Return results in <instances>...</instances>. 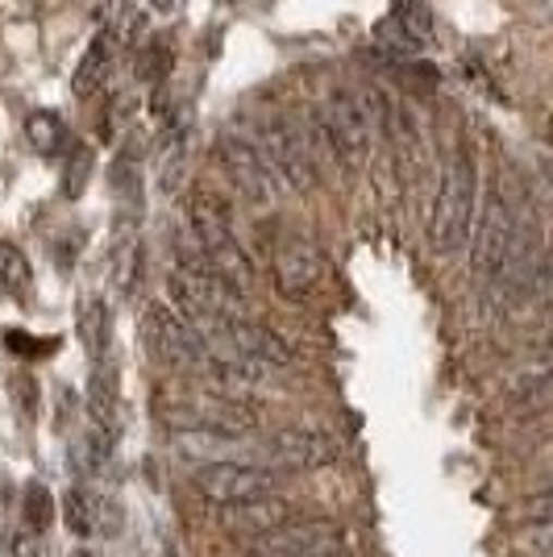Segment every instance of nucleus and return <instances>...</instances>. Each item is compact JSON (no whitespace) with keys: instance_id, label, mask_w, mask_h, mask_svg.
<instances>
[{"instance_id":"nucleus-1","label":"nucleus","mask_w":553,"mask_h":557,"mask_svg":"<svg viewBox=\"0 0 553 557\" xmlns=\"http://www.w3.org/2000/svg\"><path fill=\"white\" fill-rule=\"evenodd\" d=\"M475 225H470V271L475 283L487 292H507V296H525L532 283V246L529 233L520 225V216L512 209L500 187H491L483 209H475Z\"/></svg>"},{"instance_id":"nucleus-2","label":"nucleus","mask_w":553,"mask_h":557,"mask_svg":"<svg viewBox=\"0 0 553 557\" xmlns=\"http://www.w3.org/2000/svg\"><path fill=\"white\" fill-rule=\"evenodd\" d=\"M383 92L367 84H337L321 100V116L312 121L324 150L342 166H358L367 159L370 141L383 129Z\"/></svg>"},{"instance_id":"nucleus-3","label":"nucleus","mask_w":553,"mask_h":557,"mask_svg":"<svg viewBox=\"0 0 553 557\" xmlns=\"http://www.w3.org/2000/svg\"><path fill=\"white\" fill-rule=\"evenodd\" d=\"M475 209H479V171H475V159L466 150H458L445 163L441 187L433 196V212H429V246H433V255L450 258L466 250Z\"/></svg>"},{"instance_id":"nucleus-4","label":"nucleus","mask_w":553,"mask_h":557,"mask_svg":"<svg viewBox=\"0 0 553 557\" xmlns=\"http://www.w3.org/2000/svg\"><path fill=\"white\" fill-rule=\"evenodd\" d=\"M187 225H192V242L205 255L208 267L221 278H230L237 292H246L254 283V267L250 258H246V250H242V242H237V233H233V216L225 209V200H217L208 191L192 196Z\"/></svg>"},{"instance_id":"nucleus-5","label":"nucleus","mask_w":553,"mask_h":557,"mask_svg":"<svg viewBox=\"0 0 553 557\" xmlns=\"http://www.w3.org/2000/svg\"><path fill=\"white\" fill-rule=\"evenodd\" d=\"M258 150L267 166L275 171L279 187H292V191H312L317 187V150H312V134H304L296 121L287 116H271L262 129H258Z\"/></svg>"},{"instance_id":"nucleus-6","label":"nucleus","mask_w":553,"mask_h":557,"mask_svg":"<svg viewBox=\"0 0 553 557\" xmlns=\"http://www.w3.org/2000/svg\"><path fill=\"white\" fill-rule=\"evenodd\" d=\"M217 159L225 166V175H230V184L242 191V200L254 205V209H275L279 200V180L275 171L267 166L262 159V150H258V141L250 134H225V138L217 141Z\"/></svg>"},{"instance_id":"nucleus-7","label":"nucleus","mask_w":553,"mask_h":557,"mask_svg":"<svg viewBox=\"0 0 553 557\" xmlns=\"http://www.w3.org/2000/svg\"><path fill=\"white\" fill-rule=\"evenodd\" d=\"M279 474L271 466H250L237 458H212L196 470V491L208 504H237V499H254V495H271Z\"/></svg>"},{"instance_id":"nucleus-8","label":"nucleus","mask_w":553,"mask_h":557,"mask_svg":"<svg viewBox=\"0 0 553 557\" xmlns=\"http://www.w3.org/2000/svg\"><path fill=\"white\" fill-rule=\"evenodd\" d=\"M146 333H150V354L167 362V367H180V371H196L200 358H205L208 342L200 337V329L187 321L184 312L155 304L150 317H146Z\"/></svg>"},{"instance_id":"nucleus-9","label":"nucleus","mask_w":553,"mask_h":557,"mask_svg":"<svg viewBox=\"0 0 553 557\" xmlns=\"http://www.w3.org/2000/svg\"><path fill=\"white\" fill-rule=\"evenodd\" d=\"M342 549V529L329 520H283L271 533L254 536V554L262 557H317Z\"/></svg>"},{"instance_id":"nucleus-10","label":"nucleus","mask_w":553,"mask_h":557,"mask_svg":"<svg viewBox=\"0 0 553 557\" xmlns=\"http://www.w3.org/2000/svg\"><path fill=\"white\" fill-rule=\"evenodd\" d=\"M262 458L275 474H296V470H317L337 458V442L324 437L317 429H279L262 445Z\"/></svg>"},{"instance_id":"nucleus-11","label":"nucleus","mask_w":553,"mask_h":557,"mask_svg":"<svg viewBox=\"0 0 553 557\" xmlns=\"http://www.w3.org/2000/svg\"><path fill=\"white\" fill-rule=\"evenodd\" d=\"M271 271H275L279 296H287V300H308L324 278V255L312 246V242L292 237V242H283V246L275 250Z\"/></svg>"},{"instance_id":"nucleus-12","label":"nucleus","mask_w":553,"mask_h":557,"mask_svg":"<svg viewBox=\"0 0 553 557\" xmlns=\"http://www.w3.org/2000/svg\"><path fill=\"white\" fill-rule=\"evenodd\" d=\"M217 520L230 529V533H246V536H262L271 533L275 524L292 520V508L275 499V495H254V499H237V504H221Z\"/></svg>"},{"instance_id":"nucleus-13","label":"nucleus","mask_w":553,"mask_h":557,"mask_svg":"<svg viewBox=\"0 0 553 557\" xmlns=\"http://www.w3.org/2000/svg\"><path fill=\"white\" fill-rule=\"evenodd\" d=\"M63 520H67V529L75 536L116 533L121 529V511L109 499H100V495H93V491L84 487H71L63 495Z\"/></svg>"},{"instance_id":"nucleus-14","label":"nucleus","mask_w":553,"mask_h":557,"mask_svg":"<svg viewBox=\"0 0 553 557\" xmlns=\"http://www.w3.org/2000/svg\"><path fill=\"white\" fill-rule=\"evenodd\" d=\"M79 333H84V342H88L93 362H109V346H113V317H109L105 300L84 304V312H79Z\"/></svg>"},{"instance_id":"nucleus-15","label":"nucleus","mask_w":553,"mask_h":557,"mask_svg":"<svg viewBox=\"0 0 553 557\" xmlns=\"http://www.w3.org/2000/svg\"><path fill=\"white\" fill-rule=\"evenodd\" d=\"M109 63H113V38H96L88 54H84V63H79V75H75V92H96L100 88V79L109 75Z\"/></svg>"},{"instance_id":"nucleus-16","label":"nucleus","mask_w":553,"mask_h":557,"mask_svg":"<svg viewBox=\"0 0 553 557\" xmlns=\"http://www.w3.org/2000/svg\"><path fill=\"white\" fill-rule=\"evenodd\" d=\"M25 134L34 141V150H42V154H54V150L67 141V129H63V121L54 113H29Z\"/></svg>"},{"instance_id":"nucleus-17","label":"nucleus","mask_w":553,"mask_h":557,"mask_svg":"<svg viewBox=\"0 0 553 557\" xmlns=\"http://www.w3.org/2000/svg\"><path fill=\"white\" fill-rule=\"evenodd\" d=\"M0 278L13 296H29V262L17 246H0Z\"/></svg>"},{"instance_id":"nucleus-18","label":"nucleus","mask_w":553,"mask_h":557,"mask_svg":"<svg viewBox=\"0 0 553 557\" xmlns=\"http://www.w3.org/2000/svg\"><path fill=\"white\" fill-rule=\"evenodd\" d=\"M22 511H25V524L34 529V533H42L50 524V516H54V499H50V491L42 483H29L25 487V499H22Z\"/></svg>"},{"instance_id":"nucleus-19","label":"nucleus","mask_w":553,"mask_h":557,"mask_svg":"<svg viewBox=\"0 0 553 557\" xmlns=\"http://www.w3.org/2000/svg\"><path fill=\"white\" fill-rule=\"evenodd\" d=\"M100 17H105V29H100L105 38H125V29L138 25V4L134 0H105Z\"/></svg>"},{"instance_id":"nucleus-20","label":"nucleus","mask_w":553,"mask_h":557,"mask_svg":"<svg viewBox=\"0 0 553 557\" xmlns=\"http://www.w3.org/2000/svg\"><path fill=\"white\" fill-rule=\"evenodd\" d=\"M88 166H93V154L84 150V146H75L71 150V163H67V196H79V184H84V175H88Z\"/></svg>"},{"instance_id":"nucleus-21","label":"nucleus","mask_w":553,"mask_h":557,"mask_svg":"<svg viewBox=\"0 0 553 557\" xmlns=\"http://www.w3.org/2000/svg\"><path fill=\"white\" fill-rule=\"evenodd\" d=\"M180 4H184V0H150V9H155V13H162V17L180 13Z\"/></svg>"},{"instance_id":"nucleus-22","label":"nucleus","mask_w":553,"mask_h":557,"mask_svg":"<svg viewBox=\"0 0 553 557\" xmlns=\"http://www.w3.org/2000/svg\"><path fill=\"white\" fill-rule=\"evenodd\" d=\"M71 557H93V554H88V549H75V554H71Z\"/></svg>"},{"instance_id":"nucleus-23","label":"nucleus","mask_w":553,"mask_h":557,"mask_svg":"<svg viewBox=\"0 0 553 557\" xmlns=\"http://www.w3.org/2000/svg\"><path fill=\"white\" fill-rule=\"evenodd\" d=\"M246 557H262V554H254V549H250V554H246Z\"/></svg>"}]
</instances>
